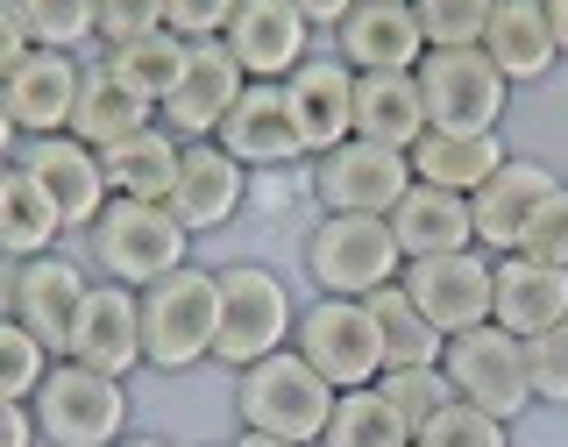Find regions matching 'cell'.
<instances>
[{
    "instance_id": "6da1fadb",
    "label": "cell",
    "mask_w": 568,
    "mask_h": 447,
    "mask_svg": "<svg viewBox=\"0 0 568 447\" xmlns=\"http://www.w3.org/2000/svg\"><path fill=\"white\" fill-rule=\"evenodd\" d=\"M213 334H221V271L185 263L142 292V369L185 377L213 363Z\"/></svg>"
},
{
    "instance_id": "7a4b0ae2",
    "label": "cell",
    "mask_w": 568,
    "mask_h": 447,
    "mask_svg": "<svg viewBox=\"0 0 568 447\" xmlns=\"http://www.w3.org/2000/svg\"><path fill=\"white\" fill-rule=\"evenodd\" d=\"M334 398H342V390L320 377L298 348H277V355H263V363H248L235 377L242 434H277V440H298V447H320V434H327V419H334Z\"/></svg>"
},
{
    "instance_id": "3957f363",
    "label": "cell",
    "mask_w": 568,
    "mask_h": 447,
    "mask_svg": "<svg viewBox=\"0 0 568 447\" xmlns=\"http://www.w3.org/2000/svg\"><path fill=\"white\" fill-rule=\"evenodd\" d=\"M85 256L106 284H129V292H150L156 277L185 271L192 263V235L178 227L171 206L150 200H106V213L85 227Z\"/></svg>"
},
{
    "instance_id": "277c9868",
    "label": "cell",
    "mask_w": 568,
    "mask_h": 447,
    "mask_svg": "<svg viewBox=\"0 0 568 447\" xmlns=\"http://www.w3.org/2000/svg\"><path fill=\"white\" fill-rule=\"evenodd\" d=\"M298 263H306L320 298H369L384 284H398V271H405L398 235H390V221H377V213H320L306 227Z\"/></svg>"
},
{
    "instance_id": "5b68a950",
    "label": "cell",
    "mask_w": 568,
    "mask_h": 447,
    "mask_svg": "<svg viewBox=\"0 0 568 447\" xmlns=\"http://www.w3.org/2000/svg\"><path fill=\"white\" fill-rule=\"evenodd\" d=\"M298 327V298L271 263H227L221 271V334H213V363L227 377H242L248 363L292 348Z\"/></svg>"
},
{
    "instance_id": "8992f818",
    "label": "cell",
    "mask_w": 568,
    "mask_h": 447,
    "mask_svg": "<svg viewBox=\"0 0 568 447\" xmlns=\"http://www.w3.org/2000/svg\"><path fill=\"white\" fill-rule=\"evenodd\" d=\"M29 413H36V440L43 447H114L129 440V384L58 355L50 377L36 384Z\"/></svg>"
},
{
    "instance_id": "52a82bcc",
    "label": "cell",
    "mask_w": 568,
    "mask_h": 447,
    "mask_svg": "<svg viewBox=\"0 0 568 447\" xmlns=\"http://www.w3.org/2000/svg\"><path fill=\"white\" fill-rule=\"evenodd\" d=\"M419 100H426V129H448V135H490L511 106L505 71L476 50H426L419 58Z\"/></svg>"
},
{
    "instance_id": "ba28073f",
    "label": "cell",
    "mask_w": 568,
    "mask_h": 447,
    "mask_svg": "<svg viewBox=\"0 0 568 447\" xmlns=\"http://www.w3.org/2000/svg\"><path fill=\"white\" fill-rule=\"evenodd\" d=\"M292 348L306 355L334 390H363V384L384 377V334H377L369 298H313V306H298Z\"/></svg>"
},
{
    "instance_id": "9c48e42d",
    "label": "cell",
    "mask_w": 568,
    "mask_h": 447,
    "mask_svg": "<svg viewBox=\"0 0 568 447\" xmlns=\"http://www.w3.org/2000/svg\"><path fill=\"white\" fill-rule=\"evenodd\" d=\"M440 377L455 384L462 405H476V413L490 419H519L532 413V369H526V342L505 327H469L455 334L448 348H440Z\"/></svg>"
},
{
    "instance_id": "30bf717a",
    "label": "cell",
    "mask_w": 568,
    "mask_h": 447,
    "mask_svg": "<svg viewBox=\"0 0 568 447\" xmlns=\"http://www.w3.org/2000/svg\"><path fill=\"white\" fill-rule=\"evenodd\" d=\"M306 185H313L320 213H377L384 221V213L405 200V185H413V156L348 135L342 150H327V156L306 164Z\"/></svg>"
},
{
    "instance_id": "8fae6325",
    "label": "cell",
    "mask_w": 568,
    "mask_h": 447,
    "mask_svg": "<svg viewBox=\"0 0 568 447\" xmlns=\"http://www.w3.org/2000/svg\"><path fill=\"white\" fill-rule=\"evenodd\" d=\"M14 171L29 177L36 192L50 200V213L64 221V235H85V227L106 213V171H100V150H85L79 135H36L14 150Z\"/></svg>"
},
{
    "instance_id": "7c38bea8",
    "label": "cell",
    "mask_w": 568,
    "mask_h": 447,
    "mask_svg": "<svg viewBox=\"0 0 568 447\" xmlns=\"http://www.w3.org/2000/svg\"><path fill=\"white\" fill-rule=\"evenodd\" d=\"M490 263L484 248H455V256H419V263H405L398 284H405V298L419 306V319L434 334H469V327H490Z\"/></svg>"
},
{
    "instance_id": "4fadbf2b",
    "label": "cell",
    "mask_w": 568,
    "mask_h": 447,
    "mask_svg": "<svg viewBox=\"0 0 568 447\" xmlns=\"http://www.w3.org/2000/svg\"><path fill=\"white\" fill-rule=\"evenodd\" d=\"M242 85H248V71L227 58L221 35H213V43H192L178 85L164 93V106H156V129H171L178 142H213V135H221V121L235 114Z\"/></svg>"
},
{
    "instance_id": "5bb4252c",
    "label": "cell",
    "mask_w": 568,
    "mask_h": 447,
    "mask_svg": "<svg viewBox=\"0 0 568 447\" xmlns=\"http://www.w3.org/2000/svg\"><path fill=\"white\" fill-rule=\"evenodd\" d=\"M64 363H85V369H100V377L129 384L142 369V292L106 284V277L85 284L79 319H71V342H64Z\"/></svg>"
},
{
    "instance_id": "9a60e30c",
    "label": "cell",
    "mask_w": 568,
    "mask_h": 447,
    "mask_svg": "<svg viewBox=\"0 0 568 447\" xmlns=\"http://www.w3.org/2000/svg\"><path fill=\"white\" fill-rule=\"evenodd\" d=\"M0 93H8V114L22 129V142L71 135V114H79V93H85V58H71V50H29L0 79Z\"/></svg>"
},
{
    "instance_id": "2e32d148",
    "label": "cell",
    "mask_w": 568,
    "mask_h": 447,
    "mask_svg": "<svg viewBox=\"0 0 568 447\" xmlns=\"http://www.w3.org/2000/svg\"><path fill=\"white\" fill-rule=\"evenodd\" d=\"M221 43H227V58H235L248 79L284 85L298 64L313 58V22L292 8V0H242Z\"/></svg>"
},
{
    "instance_id": "e0dca14e",
    "label": "cell",
    "mask_w": 568,
    "mask_h": 447,
    "mask_svg": "<svg viewBox=\"0 0 568 447\" xmlns=\"http://www.w3.org/2000/svg\"><path fill=\"white\" fill-rule=\"evenodd\" d=\"M85 284H93V277H85L79 263L64 256V248H50V256H29V263H14V271H8V319H22V327H29L50 355H64Z\"/></svg>"
},
{
    "instance_id": "ac0fdd59",
    "label": "cell",
    "mask_w": 568,
    "mask_h": 447,
    "mask_svg": "<svg viewBox=\"0 0 568 447\" xmlns=\"http://www.w3.org/2000/svg\"><path fill=\"white\" fill-rule=\"evenodd\" d=\"M561 177L540 164V156H505L484 185L469 192V221H476V248L484 256H511L526 235V221L547 206V192H555Z\"/></svg>"
},
{
    "instance_id": "d6986e66",
    "label": "cell",
    "mask_w": 568,
    "mask_h": 447,
    "mask_svg": "<svg viewBox=\"0 0 568 447\" xmlns=\"http://www.w3.org/2000/svg\"><path fill=\"white\" fill-rule=\"evenodd\" d=\"M327 50L355 71V79H363V71H419L426 35H419L413 0H355L342 14V29L327 35Z\"/></svg>"
},
{
    "instance_id": "ffe728a7",
    "label": "cell",
    "mask_w": 568,
    "mask_h": 447,
    "mask_svg": "<svg viewBox=\"0 0 568 447\" xmlns=\"http://www.w3.org/2000/svg\"><path fill=\"white\" fill-rule=\"evenodd\" d=\"M284 106H292L298 142H306V164H313V156L342 150L355 135V71L334 58V50H313V58L284 79Z\"/></svg>"
},
{
    "instance_id": "44dd1931",
    "label": "cell",
    "mask_w": 568,
    "mask_h": 447,
    "mask_svg": "<svg viewBox=\"0 0 568 447\" xmlns=\"http://www.w3.org/2000/svg\"><path fill=\"white\" fill-rule=\"evenodd\" d=\"M221 142L235 164L256 177V171H292V164H306V142H298V121H292V106H284V85H263V79H248L242 85V100H235V114L221 121Z\"/></svg>"
},
{
    "instance_id": "7402d4cb",
    "label": "cell",
    "mask_w": 568,
    "mask_h": 447,
    "mask_svg": "<svg viewBox=\"0 0 568 447\" xmlns=\"http://www.w3.org/2000/svg\"><path fill=\"white\" fill-rule=\"evenodd\" d=\"M242 206H248V171L221 150V142H185V156H178V185H171L178 227L200 242V235H213V227L242 221Z\"/></svg>"
},
{
    "instance_id": "603a6c76",
    "label": "cell",
    "mask_w": 568,
    "mask_h": 447,
    "mask_svg": "<svg viewBox=\"0 0 568 447\" xmlns=\"http://www.w3.org/2000/svg\"><path fill=\"white\" fill-rule=\"evenodd\" d=\"M561 319H568V271L532 263V256H497L490 263V327L532 342V334L561 327Z\"/></svg>"
},
{
    "instance_id": "cb8c5ba5",
    "label": "cell",
    "mask_w": 568,
    "mask_h": 447,
    "mask_svg": "<svg viewBox=\"0 0 568 447\" xmlns=\"http://www.w3.org/2000/svg\"><path fill=\"white\" fill-rule=\"evenodd\" d=\"M390 235H398V256L419 263V256H455V248H476V221H469V200L462 192H440V185H405V200L384 213Z\"/></svg>"
},
{
    "instance_id": "d4e9b609",
    "label": "cell",
    "mask_w": 568,
    "mask_h": 447,
    "mask_svg": "<svg viewBox=\"0 0 568 447\" xmlns=\"http://www.w3.org/2000/svg\"><path fill=\"white\" fill-rule=\"evenodd\" d=\"M484 58L505 71V85H540L561 64L555 50V22H547V0H497L490 29H484Z\"/></svg>"
},
{
    "instance_id": "484cf974",
    "label": "cell",
    "mask_w": 568,
    "mask_h": 447,
    "mask_svg": "<svg viewBox=\"0 0 568 447\" xmlns=\"http://www.w3.org/2000/svg\"><path fill=\"white\" fill-rule=\"evenodd\" d=\"M355 135L413 156V142L426 135V100L413 71H363L355 79Z\"/></svg>"
},
{
    "instance_id": "4316f807",
    "label": "cell",
    "mask_w": 568,
    "mask_h": 447,
    "mask_svg": "<svg viewBox=\"0 0 568 447\" xmlns=\"http://www.w3.org/2000/svg\"><path fill=\"white\" fill-rule=\"evenodd\" d=\"M178 156L185 142L171 129H142L114 150H100V171H106V192L114 200H150V206H171V185H178Z\"/></svg>"
},
{
    "instance_id": "83f0119b",
    "label": "cell",
    "mask_w": 568,
    "mask_h": 447,
    "mask_svg": "<svg viewBox=\"0 0 568 447\" xmlns=\"http://www.w3.org/2000/svg\"><path fill=\"white\" fill-rule=\"evenodd\" d=\"M505 135H448V129H426L419 142H413V177L419 185H440V192H462V200H469L476 185H484V177L505 164Z\"/></svg>"
},
{
    "instance_id": "f1b7e54d",
    "label": "cell",
    "mask_w": 568,
    "mask_h": 447,
    "mask_svg": "<svg viewBox=\"0 0 568 447\" xmlns=\"http://www.w3.org/2000/svg\"><path fill=\"white\" fill-rule=\"evenodd\" d=\"M142 129H156V106L142 93H129L106 64H85V93H79V114H71V135L85 150H114V142H129Z\"/></svg>"
},
{
    "instance_id": "f546056e",
    "label": "cell",
    "mask_w": 568,
    "mask_h": 447,
    "mask_svg": "<svg viewBox=\"0 0 568 447\" xmlns=\"http://www.w3.org/2000/svg\"><path fill=\"white\" fill-rule=\"evenodd\" d=\"M58 242H64V221L50 213L43 192H36L29 177L8 164V177H0V256H8V263H29V256H50Z\"/></svg>"
},
{
    "instance_id": "4dcf8cb0",
    "label": "cell",
    "mask_w": 568,
    "mask_h": 447,
    "mask_svg": "<svg viewBox=\"0 0 568 447\" xmlns=\"http://www.w3.org/2000/svg\"><path fill=\"white\" fill-rule=\"evenodd\" d=\"M185 50H192V43H178L171 29H150V35H135V43L100 50V64L114 71L129 93H142L150 106H164V93L178 85V71H185Z\"/></svg>"
},
{
    "instance_id": "1f68e13d",
    "label": "cell",
    "mask_w": 568,
    "mask_h": 447,
    "mask_svg": "<svg viewBox=\"0 0 568 447\" xmlns=\"http://www.w3.org/2000/svg\"><path fill=\"white\" fill-rule=\"evenodd\" d=\"M320 447H413V426L398 419V405H390L377 384H363V390H342V398H334V419H327V434H320Z\"/></svg>"
},
{
    "instance_id": "d6a6232c",
    "label": "cell",
    "mask_w": 568,
    "mask_h": 447,
    "mask_svg": "<svg viewBox=\"0 0 568 447\" xmlns=\"http://www.w3.org/2000/svg\"><path fill=\"white\" fill-rule=\"evenodd\" d=\"M369 313H377V334H384V369H426V363H440L448 334L426 327L419 306L405 298V284H384V292H369Z\"/></svg>"
},
{
    "instance_id": "836d02e7",
    "label": "cell",
    "mask_w": 568,
    "mask_h": 447,
    "mask_svg": "<svg viewBox=\"0 0 568 447\" xmlns=\"http://www.w3.org/2000/svg\"><path fill=\"white\" fill-rule=\"evenodd\" d=\"M14 14L29 22L36 50L85 58V43H100V0H14Z\"/></svg>"
},
{
    "instance_id": "e575fe53",
    "label": "cell",
    "mask_w": 568,
    "mask_h": 447,
    "mask_svg": "<svg viewBox=\"0 0 568 447\" xmlns=\"http://www.w3.org/2000/svg\"><path fill=\"white\" fill-rule=\"evenodd\" d=\"M50 363H58V355L36 342L22 319L0 313V398H8V405H29V398H36V384L50 377Z\"/></svg>"
},
{
    "instance_id": "d590c367",
    "label": "cell",
    "mask_w": 568,
    "mask_h": 447,
    "mask_svg": "<svg viewBox=\"0 0 568 447\" xmlns=\"http://www.w3.org/2000/svg\"><path fill=\"white\" fill-rule=\"evenodd\" d=\"M490 8L497 0H413L426 50H476L490 29Z\"/></svg>"
},
{
    "instance_id": "8d00e7d4",
    "label": "cell",
    "mask_w": 568,
    "mask_h": 447,
    "mask_svg": "<svg viewBox=\"0 0 568 447\" xmlns=\"http://www.w3.org/2000/svg\"><path fill=\"white\" fill-rule=\"evenodd\" d=\"M377 390L390 405H398V419L413 426V440H419V426L440 413V405H455V384L440 377V363H426V369H384Z\"/></svg>"
},
{
    "instance_id": "74e56055",
    "label": "cell",
    "mask_w": 568,
    "mask_h": 447,
    "mask_svg": "<svg viewBox=\"0 0 568 447\" xmlns=\"http://www.w3.org/2000/svg\"><path fill=\"white\" fill-rule=\"evenodd\" d=\"M419 447H511V426L455 398V405H440V413L419 426Z\"/></svg>"
},
{
    "instance_id": "f35d334b",
    "label": "cell",
    "mask_w": 568,
    "mask_h": 447,
    "mask_svg": "<svg viewBox=\"0 0 568 447\" xmlns=\"http://www.w3.org/2000/svg\"><path fill=\"white\" fill-rule=\"evenodd\" d=\"M526 369H532V405H568V319L526 342Z\"/></svg>"
},
{
    "instance_id": "ab89813d",
    "label": "cell",
    "mask_w": 568,
    "mask_h": 447,
    "mask_svg": "<svg viewBox=\"0 0 568 447\" xmlns=\"http://www.w3.org/2000/svg\"><path fill=\"white\" fill-rule=\"evenodd\" d=\"M511 256H532V263H555V271H568V185L547 192V206L526 221V235Z\"/></svg>"
},
{
    "instance_id": "60d3db41",
    "label": "cell",
    "mask_w": 568,
    "mask_h": 447,
    "mask_svg": "<svg viewBox=\"0 0 568 447\" xmlns=\"http://www.w3.org/2000/svg\"><path fill=\"white\" fill-rule=\"evenodd\" d=\"M242 0H164V29L178 43H213V35H227Z\"/></svg>"
},
{
    "instance_id": "b9f144b4",
    "label": "cell",
    "mask_w": 568,
    "mask_h": 447,
    "mask_svg": "<svg viewBox=\"0 0 568 447\" xmlns=\"http://www.w3.org/2000/svg\"><path fill=\"white\" fill-rule=\"evenodd\" d=\"M164 29V0H100V50Z\"/></svg>"
},
{
    "instance_id": "7bdbcfd3",
    "label": "cell",
    "mask_w": 568,
    "mask_h": 447,
    "mask_svg": "<svg viewBox=\"0 0 568 447\" xmlns=\"http://www.w3.org/2000/svg\"><path fill=\"white\" fill-rule=\"evenodd\" d=\"M29 50H36V35H29V22H22V14H14V0H0V79H8V71L22 64Z\"/></svg>"
},
{
    "instance_id": "ee69618b",
    "label": "cell",
    "mask_w": 568,
    "mask_h": 447,
    "mask_svg": "<svg viewBox=\"0 0 568 447\" xmlns=\"http://www.w3.org/2000/svg\"><path fill=\"white\" fill-rule=\"evenodd\" d=\"M0 447H43V440H36V413H29V405L0 398Z\"/></svg>"
},
{
    "instance_id": "f6af8a7d",
    "label": "cell",
    "mask_w": 568,
    "mask_h": 447,
    "mask_svg": "<svg viewBox=\"0 0 568 447\" xmlns=\"http://www.w3.org/2000/svg\"><path fill=\"white\" fill-rule=\"evenodd\" d=\"M292 8L313 22V35H334V29H342V14L355 8V0H292Z\"/></svg>"
},
{
    "instance_id": "bcb514c9",
    "label": "cell",
    "mask_w": 568,
    "mask_h": 447,
    "mask_svg": "<svg viewBox=\"0 0 568 447\" xmlns=\"http://www.w3.org/2000/svg\"><path fill=\"white\" fill-rule=\"evenodd\" d=\"M14 150H22V129H14V114H8V93H0V164H14Z\"/></svg>"
},
{
    "instance_id": "7dc6e473",
    "label": "cell",
    "mask_w": 568,
    "mask_h": 447,
    "mask_svg": "<svg viewBox=\"0 0 568 447\" xmlns=\"http://www.w3.org/2000/svg\"><path fill=\"white\" fill-rule=\"evenodd\" d=\"M547 22H555V50L568 58V0H547Z\"/></svg>"
},
{
    "instance_id": "c3c4849f",
    "label": "cell",
    "mask_w": 568,
    "mask_h": 447,
    "mask_svg": "<svg viewBox=\"0 0 568 447\" xmlns=\"http://www.w3.org/2000/svg\"><path fill=\"white\" fill-rule=\"evenodd\" d=\"M227 447H298V440H277V434H235Z\"/></svg>"
},
{
    "instance_id": "681fc988",
    "label": "cell",
    "mask_w": 568,
    "mask_h": 447,
    "mask_svg": "<svg viewBox=\"0 0 568 447\" xmlns=\"http://www.w3.org/2000/svg\"><path fill=\"white\" fill-rule=\"evenodd\" d=\"M114 447H171L164 434H129V440H114Z\"/></svg>"
},
{
    "instance_id": "f907efd6",
    "label": "cell",
    "mask_w": 568,
    "mask_h": 447,
    "mask_svg": "<svg viewBox=\"0 0 568 447\" xmlns=\"http://www.w3.org/2000/svg\"><path fill=\"white\" fill-rule=\"evenodd\" d=\"M0 177H8V164H0Z\"/></svg>"
},
{
    "instance_id": "816d5d0a",
    "label": "cell",
    "mask_w": 568,
    "mask_h": 447,
    "mask_svg": "<svg viewBox=\"0 0 568 447\" xmlns=\"http://www.w3.org/2000/svg\"><path fill=\"white\" fill-rule=\"evenodd\" d=\"M413 447H419V440H413Z\"/></svg>"
}]
</instances>
